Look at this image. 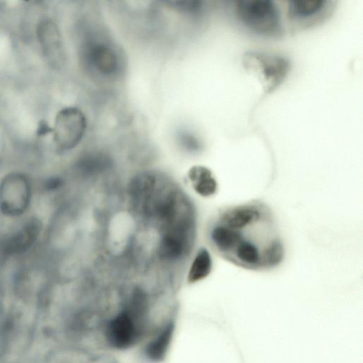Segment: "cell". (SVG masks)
Masks as SVG:
<instances>
[{"label":"cell","instance_id":"obj_5","mask_svg":"<svg viewBox=\"0 0 363 363\" xmlns=\"http://www.w3.org/2000/svg\"><path fill=\"white\" fill-rule=\"evenodd\" d=\"M30 197V182L21 173H11L0 183V210L8 216L23 214L29 206Z\"/></svg>","mask_w":363,"mask_h":363},{"label":"cell","instance_id":"obj_6","mask_svg":"<svg viewBox=\"0 0 363 363\" xmlns=\"http://www.w3.org/2000/svg\"><path fill=\"white\" fill-rule=\"evenodd\" d=\"M86 128V120L79 108L67 107L60 110L52 128L56 146L62 151L74 148L82 139Z\"/></svg>","mask_w":363,"mask_h":363},{"label":"cell","instance_id":"obj_15","mask_svg":"<svg viewBox=\"0 0 363 363\" xmlns=\"http://www.w3.org/2000/svg\"><path fill=\"white\" fill-rule=\"evenodd\" d=\"M236 256L240 261L248 264H256L259 261L257 247L248 241L242 240L238 245Z\"/></svg>","mask_w":363,"mask_h":363},{"label":"cell","instance_id":"obj_14","mask_svg":"<svg viewBox=\"0 0 363 363\" xmlns=\"http://www.w3.org/2000/svg\"><path fill=\"white\" fill-rule=\"evenodd\" d=\"M173 333L172 324L167 325L151 340L146 348L147 356L153 360H161L166 354Z\"/></svg>","mask_w":363,"mask_h":363},{"label":"cell","instance_id":"obj_3","mask_svg":"<svg viewBox=\"0 0 363 363\" xmlns=\"http://www.w3.org/2000/svg\"><path fill=\"white\" fill-rule=\"evenodd\" d=\"M336 1L291 0L286 1V16L294 30L307 29L325 22L334 12Z\"/></svg>","mask_w":363,"mask_h":363},{"label":"cell","instance_id":"obj_11","mask_svg":"<svg viewBox=\"0 0 363 363\" xmlns=\"http://www.w3.org/2000/svg\"><path fill=\"white\" fill-rule=\"evenodd\" d=\"M211 239L219 251L225 252L238 246L242 241V235L235 229L218 225L212 228Z\"/></svg>","mask_w":363,"mask_h":363},{"label":"cell","instance_id":"obj_4","mask_svg":"<svg viewBox=\"0 0 363 363\" xmlns=\"http://www.w3.org/2000/svg\"><path fill=\"white\" fill-rule=\"evenodd\" d=\"M143 306V296L138 294L133 298L131 307L110 321L106 329V337L112 346L125 349L135 343L139 335L137 318L141 314Z\"/></svg>","mask_w":363,"mask_h":363},{"label":"cell","instance_id":"obj_8","mask_svg":"<svg viewBox=\"0 0 363 363\" xmlns=\"http://www.w3.org/2000/svg\"><path fill=\"white\" fill-rule=\"evenodd\" d=\"M37 35L45 57L52 65L62 62L64 52L60 33L51 20L41 21L37 28Z\"/></svg>","mask_w":363,"mask_h":363},{"label":"cell","instance_id":"obj_2","mask_svg":"<svg viewBox=\"0 0 363 363\" xmlns=\"http://www.w3.org/2000/svg\"><path fill=\"white\" fill-rule=\"evenodd\" d=\"M242 65L259 81L265 93L275 90L284 82L290 69V62L286 57L259 51L245 52Z\"/></svg>","mask_w":363,"mask_h":363},{"label":"cell","instance_id":"obj_10","mask_svg":"<svg viewBox=\"0 0 363 363\" xmlns=\"http://www.w3.org/2000/svg\"><path fill=\"white\" fill-rule=\"evenodd\" d=\"M188 177L198 194L207 197L216 193L217 182L208 168L201 165L194 166L189 170Z\"/></svg>","mask_w":363,"mask_h":363},{"label":"cell","instance_id":"obj_9","mask_svg":"<svg viewBox=\"0 0 363 363\" xmlns=\"http://www.w3.org/2000/svg\"><path fill=\"white\" fill-rule=\"evenodd\" d=\"M40 232L39 220L35 218L29 220L4 242L3 252L5 255H14L26 252L34 244Z\"/></svg>","mask_w":363,"mask_h":363},{"label":"cell","instance_id":"obj_7","mask_svg":"<svg viewBox=\"0 0 363 363\" xmlns=\"http://www.w3.org/2000/svg\"><path fill=\"white\" fill-rule=\"evenodd\" d=\"M82 53V57L89 68L102 76H113L120 68L116 50L104 41H89L84 46Z\"/></svg>","mask_w":363,"mask_h":363},{"label":"cell","instance_id":"obj_16","mask_svg":"<svg viewBox=\"0 0 363 363\" xmlns=\"http://www.w3.org/2000/svg\"><path fill=\"white\" fill-rule=\"evenodd\" d=\"M284 250L279 240H274L264 253V264L268 267L278 264L283 259Z\"/></svg>","mask_w":363,"mask_h":363},{"label":"cell","instance_id":"obj_1","mask_svg":"<svg viewBox=\"0 0 363 363\" xmlns=\"http://www.w3.org/2000/svg\"><path fill=\"white\" fill-rule=\"evenodd\" d=\"M234 12L238 21L256 33L270 37L283 33L279 10L272 1L238 0Z\"/></svg>","mask_w":363,"mask_h":363},{"label":"cell","instance_id":"obj_12","mask_svg":"<svg viewBox=\"0 0 363 363\" xmlns=\"http://www.w3.org/2000/svg\"><path fill=\"white\" fill-rule=\"evenodd\" d=\"M259 218L258 211L252 207H240L224 213L221 220L225 225L233 228H242Z\"/></svg>","mask_w":363,"mask_h":363},{"label":"cell","instance_id":"obj_13","mask_svg":"<svg viewBox=\"0 0 363 363\" xmlns=\"http://www.w3.org/2000/svg\"><path fill=\"white\" fill-rule=\"evenodd\" d=\"M212 259L209 252L206 248H201L194 258L189 268L187 280L193 284L206 278L211 272Z\"/></svg>","mask_w":363,"mask_h":363}]
</instances>
